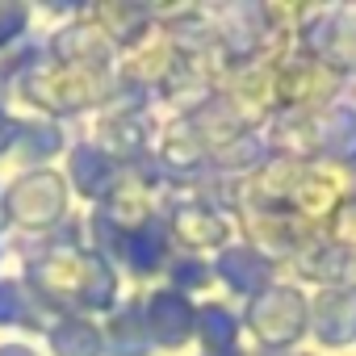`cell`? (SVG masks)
<instances>
[{
  "instance_id": "6da1fadb",
  "label": "cell",
  "mask_w": 356,
  "mask_h": 356,
  "mask_svg": "<svg viewBox=\"0 0 356 356\" xmlns=\"http://www.w3.org/2000/svg\"><path fill=\"white\" fill-rule=\"evenodd\" d=\"M176 231H181L189 243H218L222 239V222L202 206H189V210L176 214Z\"/></svg>"
},
{
  "instance_id": "7a4b0ae2",
  "label": "cell",
  "mask_w": 356,
  "mask_h": 356,
  "mask_svg": "<svg viewBox=\"0 0 356 356\" xmlns=\"http://www.w3.org/2000/svg\"><path fill=\"white\" fill-rule=\"evenodd\" d=\"M185 323H189V310L181 306V298H176V302H172V339H176V343L185 339ZM155 327H159V331L168 327V293L155 298Z\"/></svg>"
}]
</instances>
